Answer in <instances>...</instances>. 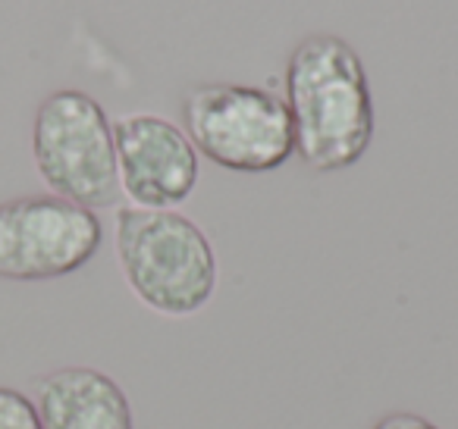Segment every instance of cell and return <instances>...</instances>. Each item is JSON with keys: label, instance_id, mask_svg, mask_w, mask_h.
Segmentation results:
<instances>
[{"label": "cell", "instance_id": "cell-1", "mask_svg": "<svg viewBox=\"0 0 458 429\" xmlns=\"http://www.w3.org/2000/svg\"><path fill=\"white\" fill-rule=\"evenodd\" d=\"M295 157L314 172L355 166L374 141V97L358 51L339 35H308L286 60Z\"/></svg>", "mask_w": 458, "mask_h": 429}, {"label": "cell", "instance_id": "cell-2", "mask_svg": "<svg viewBox=\"0 0 458 429\" xmlns=\"http://www.w3.org/2000/svg\"><path fill=\"white\" fill-rule=\"evenodd\" d=\"M114 251L129 291L160 316H195L216 291L220 266L214 245L179 210L120 207L114 216Z\"/></svg>", "mask_w": 458, "mask_h": 429}, {"label": "cell", "instance_id": "cell-3", "mask_svg": "<svg viewBox=\"0 0 458 429\" xmlns=\"http://www.w3.org/2000/svg\"><path fill=\"white\" fill-rule=\"evenodd\" d=\"M182 132L198 157L229 172H274L295 154L286 101L258 85H195L182 97Z\"/></svg>", "mask_w": 458, "mask_h": 429}, {"label": "cell", "instance_id": "cell-4", "mask_svg": "<svg viewBox=\"0 0 458 429\" xmlns=\"http://www.w3.org/2000/svg\"><path fill=\"white\" fill-rule=\"evenodd\" d=\"M32 160L47 191L79 207L104 210L120 201L114 122L79 88L51 91L35 110Z\"/></svg>", "mask_w": 458, "mask_h": 429}, {"label": "cell", "instance_id": "cell-5", "mask_svg": "<svg viewBox=\"0 0 458 429\" xmlns=\"http://www.w3.org/2000/svg\"><path fill=\"white\" fill-rule=\"evenodd\" d=\"M104 241L95 210L57 195L0 204V279L47 282L82 270Z\"/></svg>", "mask_w": 458, "mask_h": 429}, {"label": "cell", "instance_id": "cell-6", "mask_svg": "<svg viewBox=\"0 0 458 429\" xmlns=\"http://www.w3.org/2000/svg\"><path fill=\"white\" fill-rule=\"evenodd\" d=\"M116 176L129 207L176 210L198 185V151L182 126L157 114H126L114 122Z\"/></svg>", "mask_w": 458, "mask_h": 429}, {"label": "cell", "instance_id": "cell-7", "mask_svg": "<svg viewBox=\"0 0 458 429\" xmlns=\"http://www.w3.org/2000/svg\"><path fill=\"white\" fill-rule=\"evenodd\" d=\"M41 429H135L126 391L95 366H60L35 379Z\"/></svg>", "mask_w": 458, "mask_h": 429}, {"label": "cell", "instance_id": "cell-8", "mask_svg": "<svg viewBox=\"0 0 458 429\" xmlns=\"http://www.w3.org/2000/svg\"><path fill=\"white\" fill-rule=\"evenodd\" d=\"M0 429H41L38 410L26 391L0 385Z\"/></svg>", "mask_w": 458, "mask_h": 429}, {"label": "cell", "instance_id": "cell-9", "mask_svg": "<svg viewBox=\"0 0 458 429\" xmlns=\"http://www.w3.org/2000/svg\"><path fill=\"white\" fill-rule=\"evenodd\" d=\"M370 429H439V426L427 420V416L411 414V410H395V414L380 416Z\"/></svg>", "mask_w": 458, "mask_h": 429}]
</instances>
